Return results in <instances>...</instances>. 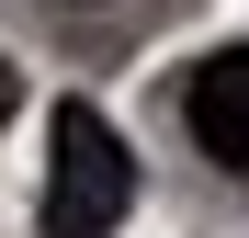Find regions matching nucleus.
<instances>
[{"label": "nucleus", "mask_w": 249, "mask_h": 238, "mask_svg": "<svg viewBox=\"0 0 249 238\" xmlns=\"http://www.w3.org/2000/svg\"><path fill=\"white\" fill-rule=\"evenodd\" d=\"M181 125H193V147L215 159L227 182H249V46H215L181 79Z\"/></svg>", "instance_id": "2"}, {"label": "nucleus", "mask_w": 249, "mask_h": 238, "mask_svg": "<svg viewBox=\"0 0 249 238\" xmlns=\"http://www.w3.org/2000/svg\"><path fill=\"white\" fill-rule=\"evenodd\" d=\"M124 204H136V159L102 125L91 102H57L46 113V193H34V227L46 238H113Z\"/></svg>", "instance_id": "1"}, {"label": "nucleus", "mask_w": 249, "mask_h": 238, "mask_svg": "<svg viewBox=\"0 0 249 238\" xmlns=\"http://www.w3.org/2000/svg\"><path fill=\"white\" fill-rule=\"evenodd\" d=\"M0 113H12V68H0Z\"/></svg>", "instance_id": "3"}]
</instances>
